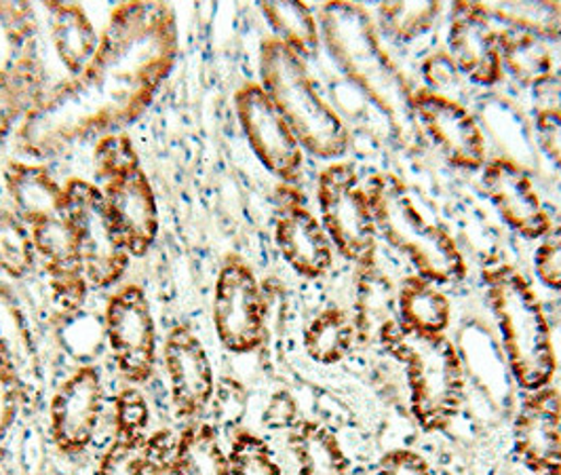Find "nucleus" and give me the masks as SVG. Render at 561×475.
<instances>
[{"instance_id":"obj_24","label":"nucleus","mask_w":561,"mask_h":475,"mask_svg":"<svg viewBox=\"0 0 561 475\" xmlns=\"http://www.w3.org/2000/svg\"><path fill=\"white\" fill-rule=\"evenodd\" d=\"M51 45L61 66L70 77L83 72L84 66L95 56L102 34L93 26L89 13L79 2H45Z\"/></svg>"},{"instance_id":"obj_39","label":"nucleus","mask_w":561,"mask_h":475,"mask_svg":"<svg viewBox=\"0 0 561 475\" xmlns=\"http://www.w3.org/2000/svg\"><path fill=\"white\" fill-rule=\"evenodd\" d=\"M26 404L24 392L11 370L0 360V461L7 450V440L15 427L22 406Z\"/></svg>"},{"instance_id":"obj_26","label":"nucleus","mask_w":561,"mask_h":475,"mask_svg":"<svg viewBox=\"0 0 561 475\" xmlns=\"http://www.w3.org/2000/svg\"><path fill=\"white\" fill-rule=\"evenodd\" d=\"M296 475H348V456L336 433L319 420H298L289 433Z\"/></svg>"},{"instance_id":"obj_34","label":"nucleus","mask_w":561,"mask_h":475,"mask_svg":"<svg viewBox=\"0 0 561 475\" xmlns=\"http://www.w3.org/2000/svg\"><path fill=\"white\" fill-rule=\"evenodd\" d=\"M442 13L439 2H385L378 7L382 30L394 41L410 43L433 29Z\"/></svg>"},{"instance_id":"obj_29","label":"nucleus","mask_w":561,"mask_h":475,"mask_svg":"<svg viewBox=\"0 0 561 475\" xmlns=\"http://www.w3.org/2000/svg\"><path fill=\"white\" fill-rule=\"evenodd\" d=\"M501 61L506 70L526 87H542L553 79V59L545 38L526 30L499 32Z\"/></svg>"},{"instance_id":"obj_41","label":"nucleus","mask_w":561,"mask_h":475,"mask_svg":"<svg viewBox=\"0 0 561 475\" xmlns=\"http://www.w3.org/2000/svg\"><path fill=\"white\" fill-rule=\"evenodd\" d=\"M374 475H435L428 461L422 456L421 452L410 450V448H393L389 450Z\"/></svg>"},{"instance_id":"obj_23","label":"nucleus","mask_w":561,"mask_h":475,"mask_svg":"<svg viewBox=\"0 0 561 475\" xmlns=\"http://www.w3.org/2000/svg\"><path fill=\"white\" fill-rule=\"evenodd\" d=\"M4 191L11 210L30 228L61 216L66 191L49 168L30 161H9L4 168Z\"/></svg>"},{"instance_id":"obj_4","label":"nucleus","mask_w":561,"mask_h":475,"mask_svg":"<svg viewBox=\"0 0 561 475\" xmlns=\"http://www.w3.org/2000/svg\"><path fill=\"white\" fill-rule=\"evenodd\" d=\"M260 84L275 102L294 136L317 159L336 161L346 155L351 134L344 121L319 93L307 61L275 36L260 43Z\"/></svg>"},{"instance_id":"obj_2","label":"nucleus","mask_w":561,"mask_h":475,"mask_svg":"<svg viewBox=\"0 0 561 475\" xmlns=\"http://www.w3.org/2000/svg\"><path fill=\"white\" fill-rule=\"evenodd\" d=\"M319 30L330 56L340 70L357 84L369 102L387 114L399 127L412 116L414 91L385 52L376 24L362 4L325 2L319 9Z\"/></svg>"},{"instance_id":"obj_11","label":"nucleus","mask_w":561,"mask_h":475,"mask_svg":"<svg viewBox=\"0 0 561 475\" xmlns=\"http://www.w3.org/2000/svg\"><path fill=\"white\" fill-rule=\"evenodd\" d=\"M104 332L123 378L134 387L146 385L157 372L159 335L140 283H123L111 294L104 308Z\"/></svg>"},{"instance_id":"obj_18","label":"nucleus","mask_w":561,"mask_h":475,"mask_svg":"<svg viewBox=\"0 0 561 475\" xmlns=\"http://www.w3.org/2000/svg\"><path fill=\"white\" fill-rule=\"evenodd\" d=\"M481 186L503 223L524 239H542L551 230V216L534 189L533 176L515 161L496 157L481 168Z\"/></svg>"},{"instance_id":"obj_21","label":"nucleus","mask_w":561,"mask_h":475,"mask_svg":"<svg viewBox=\"0 0 561 475\" xmlns=\"http://www.w3.org/2000/svg\"><path fill=\"white\" fill-rule=\"evenodd\" d=\"M0 360L18 378L26 404L41 395L43 365L28 313L15 290L0 280Z\"/></svg>"},{"instance_id":"obj_7","label":"nucleus","mask_w":561,"mask_h":475,"mask_svg":"<svg viewBox=\"0 0 561 475\" xmlns=\"http://www.w3.org/2000/svg\"><path fill=\"white\" fill-rule=\"evenodd\" d=\"M93 168L127 252L131 258H144L157 244L161 216L136 144L127 134H113L95 142Z\"/></svg>"},{"instance_id":"obj_8","label":"nucleus","mask_w":561,"mask_h":475,"mask_svg":"<svg viewBox=\"0 0 561 475\" xmlns=\"http://www.w3.org/2000/svg\"><path fill=\"white\" fill-rule=\"evenodd\" d=\"M317 203L334 250L357 269L376 264L378 228L367 189L351 163L336 161L319 173Z\"/></svg>"},{"instance_id":"obj_45","label":"nucleus","mask_w":561,"mask_h":475,"mask_svg":"<svg viewBox=\"0 0 561 475\" xmlns=\"http://www.w3.org/2000/svg\"><path fill=\"white\" fill-rule=\"evenodd\" d=\"M2 207H4V205H2V196H0V210H2Z\"/></svg>"},{"instance_id":"obj_14","label":"nucleus","mask_w":561,"mask_h":475,"mask_svg":"<svg viewBox=\"0 0 561 475\" xmlns=\"http://www.w3.org/2000/svg\"><path fill=\"white\" fill-rule=\"evenodd\" d=\"M163 365L175 417L186 422L201 419L216 395V372L207 347L191 324H175L169 330Z\"/></svg>"},{"instance_id":"obj_19","label":"nucleus","mask_w":561,"mask_h":475,"mask_svg":"<svg viewBox=\"0 0 561 475\" xmlns=\"http://www.w3.org/2000/svg\"><path fill=\"white\" fill-rule=\"evenodd\" d=\"M448 56L469 81L492 87L503 77L499 32L481 2H454L449 13Z\"/></svg>"},{"instance_id":"obj_5","label":"nucleus","mask_w":561,"mask_h":475,"mask_svg":"<svg viewBox=\"0 0 561 475\" xmlns=\"http://www.w3.org/2000/svg\"><path fill=\"white\" fill-rule=\"evenodd\" d=\"M376 338L405 367L410 410L422 431L448 429L465 402V367L448 336L412 332L393 319Z\"/></svg>"},{"instance_id":"obj_38","label":"nucleus","mask_w":561,"mask_h":475,"mask_svg":"<svg viewBox=\"0 0 561 475\" xmlns=\"http://www.w3.org/2000/svg\"><path fill=\"white\" fill-rule=\"evenodd\" d=\"M0 30L15 56L32 54V45L38 34L34 7L28 2H0Z\"/></svg>"},{"instance_id":"obj_36","label":"nucleus","mask_w":561,"mask_h":475,"mask_svg":"<svg viewBox=\"0 0 561 475\" xmlns=\"http://www.w3.org/2000/svg\"><path fill=\"white\" fill-rule=\"evenodd\" d=\"M230 475H283L268 442L252 431H239L228 446Z\"/></svg>"},{"instance_id":"obj_12","label":"nucleus","mask_w":561,"mask_h":475,"mask_svg":"<svg viewBox=\"0 0 561 475\" xmlns=\"http://www.w3.org/2000/svg\"><path fill=\"white\" fill-rule=\"evenodd\" d=\"M234 112L255 159L283 184L296 186L305 168V148L262 84H241L234 93Z\"/></svg>"},{"instance_id":"obj_40","label":"nucleus","mask_w":561,"mask_h":475,"mask_svg":"<svg viewBox=\"0 0 561 475\" xmlns=\"http://www.w3.org/2000/svg\"><path fill=\"white\" fill-rule=\"evenodd\" d=\"M534 273L545 287L561 292V226L540 239L534 252Z\"/></svg>"},{"instance_id":"obj_27","label":"nucleus","mask_w":561,"mask_h":475,"mask_svg":"<svg viewBox=\"0 0 561 475\" xmlns=\"http://www.w3.org/2000/svg\"><path fill=\"white\" fill-rule=\"evenodd\" d=\"M171 463L182 475H230V459L211 422L191 420L175 438Z\"/></svg>"},{"instance_id":"obj_32","label":"nucleus","mask_w":561,"mask_h":475,"mask_svg":"<svg viewBox=\"0 0 561 475\" xmlns=\"http://www.w3.org/2000/svg\"><path fill=\"white\" fill-rule=\"evenodd\" d=\"M36 248L32 230L11 207L0 210V273L22 281L36 267Z\"/></svg>"},{"instance_id":"obj_44","label":"nucleus","mask_w":561,"mask_h":475,"mask_svg":"<svg viewBox=\"0 0 561 475\" xmlns=\"http://www.w3.org/2000/svg\"><path fill=\"white\" fill-rule=\"evenodd\" d=\"M175 438L169 431L154 433V456L150 465V475H182L171 463V450Z\"/></svg>"},{"instance_id":"obj_31","label":"nucleus","mask_w":561,"mask_h":475,"mask_svg":"<svg viewBox=\"0 0 561 475\" xmlns=\"http://www.w3.org/2000/svg\"><path fill=\"white\" fill-rule=\"evenodd\" d=\"M397 319V290L376 264L357 269L355 292V328L357 335L378 336L380 328Z\"/></svg>"},{"instance_id":"obj_20","label":"nucleus","mask_w":561,"mask_h":475,"mask_svg":"<svg viewBox=\"0 0 561 475\" xmlns=\"http://www.w3.org/2000/svg\"><path fill=\"white\" fill-rule=\"evenodd\" d=\"M36 258L47 273L54 301L64 313L83 307L89 294V280L84 273L83 256L75 228L64 216L36 224L30 228Z\"/></svg>"},{"instance_id":"obj_42","label":"nucleus","mask_w":561,"mask_h":475,"mask_svg":"<svg viewBox=\"0 0 561 475\" xmlns=\"http://www.w3.org/2000/svg\"><path fill=\"white\" fill-rule=\"evenodd\" d=\"M536 140L561 171V109H540L536 114Z\"/></svg>"},{"instance_id":"obj_13","label":"nucleus","mask_w":561,"mask_h":475,"mask_svg":"<svg viewBox=\"0 0 561 475\" xmlns=\"http://www.w3.org/2000/svg\"><path fill=\"white\" fill-rule=\"evenodd\" d=\"M104 412V381L100 367L79 365L49 402V431L57 450L81 456L95 440Z\"/></svg>"},{"instance_id":"obj_6","label":"nucleus","mask_w":561,"mask_h":475,"mask_svg":"<svg viewBox=\"0 0 561 475\" xmlns=\"http://www.w3.org/2000/svg\"><path fill=\"white\" fill-rule=\"evenodd\" d=\"M378 235L410 260L416 275L435 285L467 280L469 264L456 239L442 224L428 220L408 186L391 173H378L367 186Z\"/></svg>"},{"instance_id":"obj_37","label":"nucleus","mask_w":561,"mask_h":475,"mask_svg":"<svg viewBox=\"0 0 561 475\" xmlns=\"http://www.w3.org/2000/svg\"><path fill=\"white\" fill-rule=\"evenodd\" d=\"M150 406L138 387L127 385L114 397V436H150Z\"/></svg>"},{"instance_id":"obj_17","label":"nucleus","mask_w":561,"mask_h":475,"mask_svg":"<svg viewBox=\"0 0 561 475\" xmlns=\"http://www.w3.org/2000/svg\"><path fill=\"white\" fill-rule=\"evenodd\" d=\"M513 450L533 475H561V395L542 387L530 392L513 422Z\"/></svg>"},{"instance_id":"obj_43","label":"nucleus","mask_w":561,"mask_h":475,"mask_svg":"<svg viewBox=\"0 0 561 475\" xmlns=\"http://www.w3.org/2000/svg\"><path fill=\"white\" fill-rule=\"evenodd\" d=\"M422 75L426 83L431 84L428 87L431 91L448 95V87L456 83V79L460 77V70L456 68V64L451 61L448 54H435L422 64Z\"/></svg>"},{"instance_id":"obj_10","label":"nucleus","mask_w":561,"mask_h":475,"mask_svg":"<svg viewBox=\"0 0 561 475\" xmlns=\"http://www.w3.org/2000/svg\"><path fill=\"white\" fill-rule=\"evenodd\" d=\"M266 298L252 264L228 253L214 285L211 321L218 340L234 355L255 353L268 335Z\"/></svg>"},{"instance_id":"obj_16","label":"nucleus","mask_w":561,"mask_h":475,"mask_svg":"<svg viewBox=\"0 0 561 475\" xmlns=\"http://www.w3.org/2000/svg\"><path fill=\"white\" fill-rule=\"evenodd\" d=\"M412 111L451 166L469 171L485 166L483 132L476 116L458 100L431 89H416L412 95Z\"/></svg>"},{"instance_id":"obj_15","label":"nucleus","mask_w":561,"mask_h":475,"mask_svg":"<svg viewBox=\"0 0 561 475\" xmlns=\"http://www.w3.org/2000/svg\"><path fill=\"white\" fill-rule=\"evenodd\" d=\"M298 186L283 184L275 216V246L287 267L305 278L321 280L334 267V246L321 220L310 212Z\"/></svg>"},{"instance_id":"obj_22","label":"nucleus","mask_w":561,"mask_h":475,"mask_svg":"<svg viewBox=\"0 0 561 475\" xmlns=\"http://www.w3.org/2000/svg\"><path fill=\"white\" fill-rule=\"evenodd\" d=\"M49 89V72L34 52L13 56L0 66V150L38 109Z\"/></svg>"},{"instance_id":"obj_33","label":"nucleus","mask_w":561,"mask_h":475,"mask_svg":"<svg viewBox=\"0 0 561 475\" xmlns=\"http://www.w3.org/2000/svg\"><path fill=\"white\" fill-rule=\"evenodd\" d=\"M483 9L492 20L496 18L540 38H556L561 34V7L556 2H496L483 4Z\"/></svg>"},{"instance_id":"obj_25","label":"nucleus","mask_w":561,"mask_h":475,"mask_svg":"<svg viewBox=\"0 0 561 475\" xmlns=\"http://www.w3.org/2000/svg\"><path fill=\"white\" fill-rule=\"evenodd\" d=\"M397 321L412 332L446 335L451 321V305L439 285L410 275L397 290Z\"/></svg>"},{"instance_id":"obj_3","label":"nucleus","mask_w":561,"mask_h":475,"mask_svg":"<svg viewBox=\"0 0 561 475\" xmlns=\"http://www.w3.org/2000/svg\"><path fill=\"white\" fill-rule=\"evenodd\" d=\"M483 285L515 383L528 393L549 387L556 374L553 336L530 281L511 264H496L483 271Z\"/></svg>"},{"instance_id":"obj_28","label":"nucleus","mask_w":561,"mask_h":475,"mask_svg":"<svg viewBox=\"0 0 561 475\" xmlns=\"http://www.w3.org/2000/svg\"><path fill=\"white\" fill-rule=\"evenodd\" d=\"M355 336V321L344 308L332 305L310 319L302 335V347L314 364H340L351 353Z\"/></svg>"},{"instance_id":"obj_30","label":"nucleus","mask_w":561,"mask_h":475,"mask_svg":"<svg viewBox=\"0 0 561 475\" xmlns=\"http://www.w3.org/2000/svg\"><path fill=\"white\" fill-rule=\"evenodd\" d=\"M260 11L273 36L305 61L319 54L321 30L309 4L305 2H262Z\"/></svg>"},{"instance_id":"obj_9","label":"nucleus","mask_w":561,"mask_h":475,"mask_svg":"<svg viewBox=\"0 0 561 475\" xmlns=\"http://www.w3.org/2000/svg\"><path fill=\"white\" fill-rule=\"evenodd\" d=\"M64 191L61 216L75 228L89 285L95 290L114 287L125 278L131 256L114 226L100 186L83 178H70Z\"/></svg>"},{"instance_id":"obj_35","label":"nucleus","mask_w":561,"mask_h":475,"mask_svg":"<svg viewBox=\"0 0 561 475\" xmlns=\"http://www.w3.org/2000/svg\"><path fill=\"white\" fill-rule=\"evenodd\" d=\"M154 456V433L144 438L114 436L104 450L95 475H150Z\"/></svg>"},{"instance_id":"obj_1","label":"nucleus","mask_w":561,"mask_h":475,"mask_svg":"<svg viewBox=\"0 0 561 475\" xmlns=\"http://www.w3.org/2000/svg\"><path fill=\"white\" fill-rule=\"evenodd\" d=\"M178 52L180 30L171 4L118 2L83 72L51 87L20 127V150L32 159H51L125 134L171 77Z\"/></svg>"}]
</instances>
